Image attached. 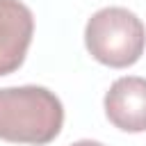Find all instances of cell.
Here are the masks:
<instances>
[{"label":"cell","mask_w":146,"mask_h":146,"mask_svg":"<svg viewBox=\"0 0 146 146\" xmlns=\"http://www.w3.org/2000/svg\"><path fill=\"white\" fill-rule=\"evenodd\" d=\"M64 125V105L39 84L0 89V139L11 144H50Z\"/></svg>","instance_id":"cell-1"},{"label":"cell","mask_w":146,"mask_h":146,"mask_svg":"<svg viewBox=\"0 0 146 146\" xmlns=\"http://www.w3.org/2000/svg\"><path fill=\"white\" fill-rule=\"evenodd\" d=\"M84 46L89 55L112 68L132 66L146 48V27L141 18L125 7H103L84 25Z\"/></svg>","instance_id":"cell-2"},{"label":"cell","mask_w":146,"mask_h":146,"mask_svg":"<svg viewBox=\"0 0 146 146\" xmlns=\"http://www.w3.org/2000/svg\"><path fill=\"white\" fill-rule=\"evenodd\" d=\"M34 34V16L21 0H0V75H9L25 62Z\"/></svg>","instance_id":"cell-3"},{"label":"cell","mask_w":146,"mask_h":146,"mask_svg":"<svg viewBox=\"0 0 146 146\" xmlns=\"http://www.w3.org/2000/svg\"><path fill=\"white\" fill-rule=\"evenodd\" d=\"M105 116L123 132L146 130V78L125 75L110 84L105 94Z\"/></svg>","instance_id":"cell-4"},{"label":"cell","mask_w":146,"mask_h":146,"mask_svg":"<svg viewBox=\"0 0 146 146\" xmlns=\"http://www.w3.org/2000/svg\"><path fill=\"white\" fill-rule=\"evenodd\" d=\"M71 146H105V144H100V141H94V139H80V141L71 144Z\"/></svg>","instance_id":"cell-5"}]
</instances>
